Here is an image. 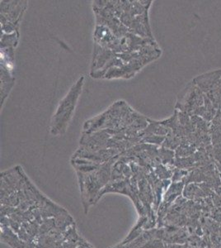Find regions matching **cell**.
<instances>
[{"label":"cell","mask_w":221,"mask_h":248,"mask_svg":"<svg viewBox=\"0 0 221 248\" xmlns=\"http://www.w3.org/2000/svg\"><path fill=\"white\" fill-rule=\"evenodd\" d=\"M156 174L160 179H162V180L169 179L173 175L172 172L169 170L167 169L163 166H160V165L156 167Z\"/></svg>","instance_id":"cell-3"},{"label":"cell","mask_w":221,"mask_h":248,"mask_svg":"<svg viewBox=\"0 0 221 248\" xmlns=\"http://www.w3.org/2000/svg\"><path fill=\"white\" fill-rule=\"evenodd\" d=\"M188 175V171H185L183 170L177 169L174 173L173 181L174 182H181L182 179Z\"/></svg>","instance_id":"cell-4"},{"label":"cell","mask_w":221,"mask_h":248,"mask_svg":"<svg viewBox=\"0 0 221 248\" xmlns=\"http://www.w3.org/2000/svg\"><path fill=\"white\" fill-rule=\"evenodd\" d=\"M84 84V77L78 79L77 84L74 85L69 94L59 103L56 113L54 115L53 121L51 123V132L53 134L62 133L67 127L70 119L72 118L74 108H75L76 102L78 95L82 91V85Z\"/></svg>","instance_id":"cell-1"},{"label":"cell","mask_w":221,"mask_h":248,"mask_svg":"<svg viewBox=\"0 0 221 248\" xmlns=\"http://www.w3.org/2000/svg\"></svg>","instance_id":"cell-6"},{"label":"cell","mask_w":221,"mask_h":248,"mask_svg":"<svg viewBox=\"0 0 221 248\" xmlns=\"http://www.w3.org/2000/svg\"><path fill=\"white\" fill-rule=\"evenodd\" d=\"M198 195H200V189L198 187H196V185H194V184L188 185V186H186V188L183 190L184 197L188 198V199H192Z\"/></svg>","instance_id":"cell-2"},{"label":"cell","mask_w":221,"mask_h":248,"mask_svg":"<svg viewBox=\"0 0 221 248\" xmlns=\"http://www.w3.org/2000/svg\"><path fill=\"white\" fill-rule=\"evenodd\" d=\"M78 247L79 248H94L89 243H88L84 237H80L78 240Z\"/></svg>","instance_id":"cell-5"}]
</instances>
